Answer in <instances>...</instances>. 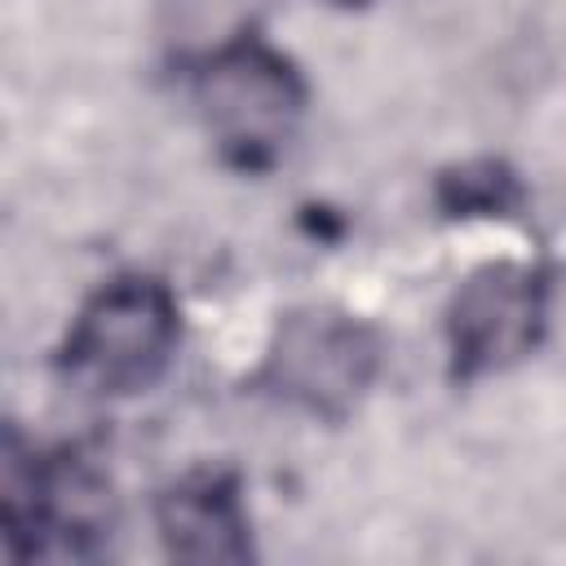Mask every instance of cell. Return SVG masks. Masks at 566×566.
<instances>
[{"mask_svg": "<svg viewBox=\"0 0 566 566\" xmlns=\"http://www.w3.org/2000/svg\"><path fill=\"white\" fill-rule=\"evenodd\" d=\"M177 301L159 279H111L88 296L62 345V371L102 398L150 389L177 349Z\"/></svg>", "mask_w": 566, "mask_h": 566, "instance_id": "cell-1", "label": "cell"}, {"mask_svg": "<svg viewBox=\"0 0 566 566\" xmlns=\"http://www.w3.org/2000/svg\"><path fill=\"white\" fill-rule=\"evenodd\" d=\"M195 102L199 115L221 146V155L239 168H265L283 155L292 142L301 111H305V84L292 71L287 57L256 40L221 44L195 75Z\"/></svg>", "mask_w": 566, "mask_h": 566, "instance_id": "cell-2", "label": "cell"}, {"mask_svg": "<svg viewBox=\"0 0 566 566\" xmlns=\"http://www.w3.org/2000/svg\"><path fill=\"white\" fill-rule=\"evenodd\" d=\"M0 509L13 557H35L49 548L80 557L93 553L115 526L111 482L88 460L27 451L18 433L4 442Z\"/></svg>", "mask_w": 566, "mask_h": 566, "instance_id": "cell-3", "label": "cell"}, {"mask_svg": "<svg viewBox=\"0 0 566 566\" xmlns=\"http://www.w3.org/2000/svg\"><path fill=\"white\" fill-rule=\"evenodd\" d=\"M380 367V340L363 318L340 310H292L261 363V385L310 411L340 420L358 407Z\"/></svg>", "mask_w": 566, "mask_h": 566, "instance_id": "cell-4", "label": "cell"}, {"mask_svg": "<svg viewBox=\"0 0 566 566\" xmlns=\"http://www.w3.org/2000/svg\"><path fill=\"white\" fill-rule=\"evenodd\" d=\"M548 318V283L531 265H486L469 274L447 314L455 376L504 371L539 345Z\"/></svg>", "mask_w": 566, "mask_h": 566, "instance_id": "cell-5", "label": "cell"}, {"mask_svg": "<svg viewBox=\"0 0 566 566\" xmlns=\"http://www.w3.org/2000/svg\"><path fill=\"white\" fill-rule=\"evenodd\" d=\"M159 535L181 562H243L248 513L226 473H190L159 495Z\"/></svg>", "mask_w": 566, "mask_h": 566, "instance_id": "cell-6", "label": "cell"}, {"mask_svg": "<svg viewBox=\"0 0 566 566\" xmlns=\"http://www.w3.org/2000/svg\"><path fill=\"white\" fill-rule=\"evenodd\" d=\"M327 4H345V9H354V4H367V0H327Z\"/></svg>", "mask_w": 566, "mask_h": 566, "instance_id": "cell-7", "label": "cell"}]
</instances>
